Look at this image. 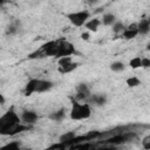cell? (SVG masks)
<instances>
[{"instance_id":"cell-1","label":"cell","mask_w":150,"mask_h":150,"mask_svg":"<svg viewBox=\"0 0 150 150\" xmlns=\"http://www.w3.org/2000/svg\"><path fill=\"white\" fill-rule=\"evenodd\" d=\"M71 102H73V104H71V111H70L71 120H84V118L90 117L91 110H90L89 104H87V103L80 104V103H77L74 100H71Z\"/></svg>"},{"instance_id":"cell-2","label":"cell","mask_w":150,"mask_h":150,"mask_svg":"<svg viewBox=\"0 0 150 150\" xmlns=\"http://www.w3.org/2000/svg\"><path fill=\"white\" fill-rule=\"evenodd\" d=\"M29 129L28 125H21L20 123H15V124H9V125H2L0 127V134L1 135H9V136H13V135H16L23 130H27Z\"/></svg>"},{"instance_id":"cell-3","label":"cell","mask_w":150,"mask_h":150,"mask_svg":"<svg viewBox=\"0 0 150 150\" xmlns=\"http://www.w3.org/2000/svg\"><path fill=\"white\" fill-rule=\"evenodd\" d=\"M88 18H89V13L86 12V11L67 14V19H68L74 26H82V25L87 21Z\"/></svg>"},{"instance_id":"cell-4","label":"cell","mask_w":150,"mask_h":150,"mask_svg":"<svg viewBox=\"0 0 150 150\" xmlns=\"http://www.w3.org/2000/svg\"><path fill=\"white\" fill-rule=\"evenodd\" d=\"M19 122H20V120H19L18 115L14 112L13 109H11L4 116H1V118H0V127L9 125V124H15V123H19Z\"/></svg>"},{"instance_id":"cell-5","label":"cell","mask_w":150,"mask_h":150,"mask_svg":"<svg viewBox=\"0 0 150 150\" xmlns=\"http://www.w3.org/2000/svg\"><path fill=\"white\" fill-rule=\"evenodd\" d=\"M75 53V49H74V46L68 42V41H64V40H61L60 42V50H59V55L57 57H62V56H69L71 54Z\"/></svg>"},{"instance_id":"cell-6","label":"cell","mask_w":150,"mask_h":150,"mask_svg":"<svg viewBox=\"0 0 150 150\" xmlns=\"http://www.w3.org/2000/svg\"><path fill=\"white\" fill-rule=\"evenodd\" d=\"M21 118H22V121H23L25 123L32 124V123H34V122L38 120V115H36L34 111H28V110H26V111L22 112Z\"/></svg>"},{"instance_id":"cell-7","label":"cell","mask_w":150,"mask_h":150,"mask_svg":"<svg viewBox=\"0 0 150 150\" xmlns=\"http://www.w3.org/2000/svg\"><path fill=\"white\" fill-rule=\"evenodd\" d=\"M53 87V83L50 81H43V80H38V84H36V89L35 91L38 93H42V91H47Z\"/></svg>"},{"instance_id":"cell-8","label":"cell","mask_w":150,"mask_h":150,"mask_svg":"<svg viewBox=\"0 0 150 150\" xmlns=\"http://www.w3.org/2000/svg\"><path fill=\"white\" fill-rule=\"evenodd\" d=\"M89 96V90H88V87L84 84V83H81L79 87H77V94H76V97L80 98V100H84Z\"/></svg>"},{"instance_id":"cell-9","label":"cell","mask_w":150,"mask_h":150,"mask_svg":"<svg viewBox=\"0 0 150 150\" xmlns=\"http://www.w3.org/2000/svg\"><path fill=\"white\" fill-rule=\"evenodd\" d=\"M36 84H38V80H35V79L30 80V81L27 83L26 88H25V95H26V96L32 95V94L35 91V89H36Z\"/></svg>"},{"instance_id":"cell-10","label":"cell","mask_w":150,"mask_h":150,"mask_svg":"<svg viewBox=\"0 0 150 150\" xmlns=\"http://www.w3.org/2000/svg\"><path fill=\"white\" fill-rule=\"evenodd\" d=\"M149 30H150V22H149V20H146V19L141 20L139 23H138V33L146 34Z\"/></svg>"},{"instance_id":"cell-11","label":"cell","mask_w":150,"mask_h":150,"mask_svg":"<svg viewBox=\"0 0 150 150\" xmlns=\"http://www.w3.org/2000/svg\"><path fill=\"white\" fill-rule=\"evenodd\" d=\"M77 66H79V63L70 62V63H68V64H66V66H60L59 70H60L62 74H66V73H70V71H73L74 69H76Z\"/></svg>"},{"instance_id":"cell-12","label":"cell","mask_w":150,"mask_h":150,"mask_svg":"<svg viewBox=\"0 0 150 150\" xmlns=\"http://www.w3.org/2000/svg\"><path fill=\"white\" fill-rule=\"evenodd\" d=\"M76 136H75V132L74 131H69V132H66V134H63L61 137H60V142H62L66 146H67V144L71 141V139H74Z\"/></svg>"},{"instance_id":"cell-13","label":"cell","mask_w":150,"mask_h":150,"mask_svg":"<svg viewBox=\"0 0 150 150\" xmlns=\"http://www.w3.org/2000/svg\"><path fill=\"white\" fill-rule=\"evenodd\" d=\"M90 101H91L93 103L97 104V105H102V104H104V103L107 102V98H105V96L102 95V94H96V95L91 96Z\"/></svg>"},{"instance_id":"cell-14","label":"cell","mask_w":150,"mask_h":150,"mask_svg":"<svg viewBox=\"0 0 150 150\" xmlns=\"http://www.w3.org/2000/svg\"><path fill=\"white\" fill-rule=\"evenodd\" d=\"M63 117H64V110L63 109H60L59 111H55V112H53V114L49 115V118L53 120V121H56V122L62 121Z\"/></svg>"},{"instance_id":"cell-15","label":"cell","mask_w":150,"mask_h":150,"mask_svg":"<svg viewBox=\"0 0 150 150\" xmlns=\"http://www.w3.org/2000/svg\"><path fill=\"white\" fill-rule=\"evenodd\" d=\"M107 142L110 143V144H121V143H123L125 141H124V136L123 135H115V136L108 138Z\"/></svg>"},{"instance_id":"cell-16","label":"cell","mask_w":150,"mask_h":150,"mask_svg":"<svg viewBox=\"0 0 150 150\" xmlns=\"http://www.w3.org/2000/svg\"><path fill=\"white\" fill-rule=\"evenodd\" d=\"M100 25V20L98 19H91L90 21H88L86 23V28H88L89 30H97V27Z\"/></svg>"},{"instance_id":"cell-17","label":"cell","mask_w":150,"mask_h":150,"mask_svg":"<svg viewBox=\"0 0 150 150\" xmlns=\"http://www.w3.org/2000/svg\"><path fill=\"white\" fill-rule=\"evenodd\" d=\"M137 34H138V29H129V28H127L123 32V36L125 39H134Z\"/></svg>"},{"instance_id":"cell-18","label":"cell","mask_w":150,"mask_h":150,"mask_svg":"<svg viewBox=\"0 0 150 150\" xmlns=\"http://www.w3.org/2000/svg\"><path fill=\"white\" fill-rule=\"evenodd\" d=\"M130 67L136 69V68H139L142 67V59L141 57H134L130 60Z\"/></svg>"},{"instance_id":"cell-19","label":"cell","mask_w":150,"mask_h":150,"mask_svg":"<svg viewBox=\"0 0 150 150\" xmlns=\"http://www.w3.org/2000/svg\"><path fill=\"white\" fill-rule=\"evenodd\" d=\"M114 21H115V16H114L112 14H105V15L103 16V23H104L105 26L111 25Z\"/></svg>"},{"instance_id":"cell-20","label":"cell","mask_w":150,"mask_h":150,"mask_svg":"<svg viewBox=\"0 0 150 150\" xmlns=\"http://www.w3.org/2000/svg\"><path fill=\"white\" fill-rule=\"evenodd\" d=\"M110 68H111V70H114V71H121V70L124 69V64H123L122 62H114V63H111Z\"/></svg>"},{"instance_id":"cell-21","label":"cell","mask_w":150,"mask_h":150,"mask_svg":"<svg viewBox=\"0 0 150 150\" xmlns=\"http://www.w3.org/2000/svg\"><path fill=\"white\" fill-rule=\"evenodd\" d=\"M127 84H128L129 87H136V86L141 84V81H139L137 77H130V79L127 80Z\"/></svg>"},{"instance_id":"cell-22","label":"cell","mask_w":150,"mask_h":150,"mask_svg":"<svg viewBox=\"0 0 150 150\" xmlns=\"http://www.w3.org/2000/svg\"><path fill=\"white\" fill-rule=\"evenodd\" d=\"M70 62H71L70 56H62V57L59 59V64L60 66H66V64H68Z\"/></svg>"},{"instance_id":"cell-23","label":"cell","mask_w":150,"mask_h":150,"mask_svg":"<svg viewBox=\"0 0 150 150\" xmlns=\"http://www.w3.org/2000/svg\"><path fill=\"white\" fill-rule=\"evenodd\" d=\"M19 148H20L19 142H12V143H8L4 149H19Z\"/></svg>"},{"instance_id":"cell-24","label":"cell","mask_w":150,"mask_h":150,"mask_svg":"<svg viewBox=\"0 0 150 150\" xmlns=\"http://www.w3.org/2000/svg\"><path fill=\"white\" fill-rule=\"evenodd\" d=\"M123 23H121V22H117V23H115L114 25V27H112V29H114V32L115 33H120V32H122L123 30Z\"/></svg>"},{"instance_id":"cell-25","label":"cell","mask_w":150,"mask_h":150,"mask_svg":"<svg viewBox=\"0 0 150 150\" xmlns=\"http://www.w3.org/2000/svg\"><path fill=\"white\" fill-rule=\"evenodd\" d=\"M142 144H143V146H144L145 149H150V135H148L146 137L143 138Z\"/></svg>"},{"instance_id":"cell-26","label":"cell","mask_w":150,"mask_h":150,"mask_svg":"<svg viewBox=\"0 0 150 150\" xmlns=\"http://www.w3.org/2000/svg\"><path fill=\"white\" fill-rule=\"evenodd\" d=\"M90 144H79V145H70L71 149H89Z\"/></svg>"},{"instance_id":"cell-27","label":"cell","mask_w":150,"mask_h":150,"mask_svg":"<svg viewBox=\"0 0 150 150\" xmlns=\"http://www.w3.org/2000/svg\"><path fill=\"white\" fill-rule=\"evenodd\" d=\"M142 67L143 68H149L150 67V59H146V57L142 59Z\"/></svg>"},{"instance_id":"cell-28","label":"cell","mask_w":150,"mask_h":150,"mask_svg":"<svg viewBox=\"0 0 150 150\" xmlns=\"http://www.w3.org/2000/svg\"><path fill=\"white\" fill-rule=\"evenodd\" d=\"M15 30H16V28H15L14 26H9V27H8V29H7V34H12V33H15Z\"/></svg>"},{"instance_id":"cell-29","label":"cell","mask_w":150,"mask_h":150,"mask_svg":"<svg viewBox=\"0 0 150 150\" xmlns=\"http://www.w3.org/2000/svg\"><path fill=\"white\" fill-rule=\"evenodd\" d=\"M81 36H82L83 40H88V39H89V34H88V33H82Z\"/></svg>"},{"instance_id":"cell-30","label":"cell","mask_w":150,"mask_h":150,"mask_svg":"<svg viewBox=\"0 0 150 150\" xmlns=\"http://www.w3.org/2000/svg\"><path fill=\"white\" fill-rule=\"evenodd\" d=\"M0 102H1V104H4V103H5V98H4V96H2V95H0Z\"/></svg>"},{"instance_id":"cell-31","label":"cell","mask_w":150,"mask_h":150,"mask_svg":"<svg viewBox=\"0 0 150 150\" xmlns=\"http://www.w3.org/2000/svg\"><path fill=\"white\" fill-rule=\"evenodd\" d=\"M87 1H88L89 4H95V2L97 1V0H87Z\"/></svg>"},{"instance_id":"cell-32","label":"cell","mask_w":150,"mask_h":150,"mask_svg":"<svg viewBox=\"0 0 150 150\" xmlns=\"http://www.w3.org/2000/svg\"><path fill=\"white\" fill-rule=\"evenodd\" d=\"M148 49H149V50H150V43H149V45H148Z\"/></svg>"},{"instance_id":"cell-33","label":"cell","mask_w":150,"mask_h":150,"mask_svg":"<svg viewBox=\"0 0 150 150\" xmlns=\"http://www.w3.org/2000/svg\"><path fill=\"white\" fill-rule=\"evenodd\" d=\"M5 2V0H1V4H4Z\"/></svg>"},{"instance_id":"cell-34","label":"cell","mask_w":150,"mask_h":150,"mask_svg":"<svg viewBox=\"0 0 150 150\" xmlns=\"http://www.w3.org/2000/svg\"><path fill=\"white\" fill-rule=\"evenodd\" d=\"M149 22H150V19H149Z\"/></svg>"}]
</instances>
